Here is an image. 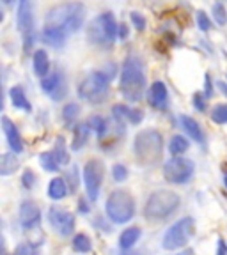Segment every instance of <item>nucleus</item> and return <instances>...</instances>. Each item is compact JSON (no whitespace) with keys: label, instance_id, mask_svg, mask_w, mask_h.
Masks as SVG:
<instances>
[{"label":"nucleus","instance_id":"11","mask_svg":"<svg viewBox=\"0 0 227 255\" xmlns=\"http://www.w3.org/2000/svg\"><path fill=\"white\" fill-rule=\"evenodd\" d=\"M48 220L60 236H69L75 229V216L66 209H60V207H50Z\"/></svg>","mask_w":227,"mask_h":255},{"label":"nucleus","instance_id":"35","mask_svg":"<svg viewBox=\"0 0 227 255\" xmlns=\"http://www.w3.org/2000/svg\"><path fill=\"white\" fill-rule=\"evenodd\" d=\"M197 25L203 32H208L212 28V20H210V16L206 14L204 11H199L197 12Z\"/></svg>","mask_w":227,"mask_h":255},{"label":"nucleus","instance_id":"29","mask_svg":"<svg viewBox=\"0 0 227 255\" xmlns=\"http://www.w3.org/2000/svg\"><path fill=\"white\" fill-rule=\"evenodd\" d=\"M53 156L57 158L59 165H64V163H68V161H69V156H68V151H66V143H64L62 136H57V143H55Z\"/></svg>","mask_w":227,"mask_h":255},{"label":"nucleus","instance_id":"7","mask_svg":"<svg viewBox=\"0 0 227 255\" xmlns=\"http://www.w3.org/2000/svg\"><path fill=\"white\" fill-rule=\"evenodd\" d=\"M196 231V222L190 216H185L180 222H176L164 236V248L165 250H178L183 248L188 243V239L192 238Z\"/></svg>","mask_w":227,"mask_h":255},{"label":"nucleus","instance_id":"31","mask_svg":"<svg viewBox=\"0 0 227 255\" xmlns=\"http://www.w3.org/2000/svg\"><path fill=\"white\" fill-rule=\"evenodd\" d=\"M212 119L217 124H227V105H217L212 110Z\"/></svg>","mask_w":227,"mask_h":255},{"label":"nucleus","instance_id":"50","mask_svg":"<svg viewBox=\"0 0 227 255\" xmlns=\"http://www.w3.org/2000/svg\"><path fill=\"white\" fill-rule=\"evenodd\" d=\"M123 255H139V254H123Z\"/></svg>","mask_w":227,"mask_h":255},{"label":"nucleus","instance_id":"41","mask_svg":"<svg viewBox=\"0 0 227 255\" xmlns=\"http://www.w3.org/2000/svg\"><path fill=\"white\" fill-rule=\"evenodd\" d=\"M68 179H69V190H71V193H75L76 188H78V181H76V167H73V170L68 174Z\"/></svg>","mask_w":227,"mask_h":255},{"label":"nucleus","instance_id":"6","mask_svg":"<svg viewBox=\"0 0 227 255\" xmlns=\"http://www.w3.org/2000/svg\"><path fill=\"white\" fill-rule=\"evenodd\" d=\"M107 215L114 223H128L135 215V200L124 190H116L108 195Z\"/></svg>","mask_w":227,"mask_h":255},{"label":"nucleus","instance_id":"39","mask_svg":"<svg viewBox=\"0 0 227 255\" xmlns=\"http://www.w3.org/2000/svg\"><path fill=\"white\" fill-rule=\"evenodd\" d=\"M194 107H196L197 110H201V112L206 110V96H204V94H196V96H194Z\"/></svg>","mask_w":227,"mask_h":255},{"label":"nucleus","instance_id":"40","mask_svg":"<svg viewBox=\"0 0 227 255\" xmlns=\"http://www.w3.org/2000/svg\"><path fill=\"white\" fill-rule=\"evenodd\" d=\"M132 21L139 30H144V28H146V20H144V16H140L139 12H132Z\"/></svg>","mask_w":227,"mask_h":255},{"label":"nucleus","instance_id":"21","mask_svg":"<svg viewBox=\"0 0 227 255\" xmlns=\"http://www.w3.org/2000/svg\"><path fill=\"white\" fill-rule=\"evenodd\" d=\"M89 129L91 128L87 124H78V126L73 129V143H71V149L73 151H80V149L84 147L85 142H87V136H89Z\"/></svg>","mask_w":227,"mask_h":255},{"label":"nucleus","instance_id":"8","mask_svg":"<svg viewBox=\"0 0 227 255\" xmlns=\"http://www.w3.org/2000/svg\"><path fill=\"white\" fill-rule=\"evenodd\" d=\"M196 170L194 161L188 158H172L164 165V177L172 184H185Z\"/></svg>","mask_w":227,"mask_h":255},{"label":"nucleus","instance_id":"42","mask_svg":"<svg viewBox=\"0 0 227 255\" xmlns=\"http://www.w3.org/2000/svg\"><path fill=\"white\" fill-rule=\"evenodd\" d=\"M130 121H132L133 124H139L140 121H142V112H140V110H132V112H130Z\"/></svg>","mask_w":227,"mask_h":255},{"label":"nucleus","instance_id":"16","mask_svg":"<svg viewBox=\"0 0 227 255\" xmlns=\"http://www.w3.org/2000/svg\"><path fill=\"white\" fill-rule=\"evenodd\" d=\"M167 101H169V94L165 84L164 82H155L151 85V89H149V103L155 108L165 110L167 108Z\"/></svg>","mask_w":227,"mask_h":255},{"label":"nucleus","instance_id":"49","mask_svg":"<svg viewBox=\"0 0 227 255\" xmlns=\"http://www.w3.org/2000/svg\"><path fill=\"white\" fill-rule=\"evenodd\" d=\"M224 186L227 188V172H226V174H224Z\"/></svg>","mask_w":227,"mask_h":255},{"label":"nucleus","instance_id":"22","mask_svg":"<svg viewBox=\"0 0 227 255\" xmlns=\"http://www.w3.org/2000/svg\"><path fill=\"white\" fill-rule=\"evenodd\" d=\"M48 69H50V59L44 50H37L34 53V73L37 76H46Z\"/></svg>","mask_w":227,"mask_h":255},{"label":"nucleus","instance_id":"14","mask_svg":"<svg viewBox=\"0 0 227 255\" xmlns=\"http://www.w3.org/2000/svg\"><path fill=\"white\" fill-rule=\"evenodd\" d=\"M87 37H89V41H91L92 44H96V46H101V48H110L112 44H114V41L107 36V32H105L100 18L92 20V23L89 25Z\"/></svg>","mask_w":227,"mask_h":255},{"label":"nucleus","instance_id":"4","mask_svg":"<svg viewBox=\"0 0 227 255\" xmlns=\"http://www.w3.org/2000/svg\"><path fill=\"white\" fill-rule=\"evenodd\" d=\"M180 195L171 190L153 191L144 207V215L149 220H165L180 207Z\"/></svg>","mask_w":227,"mask_h":255},{"label":"nucleus","instance_id":"9","mask_svg":"<svg viewBox=\"0 0 227 255\" xmlns=\"http://www.w3.org/2000/svg\"><path fill=\"white\" fill-rule=\"evenodd\" d=\"M84 181H85V190H87V197L91 202H94L100 195L101 181H103V163L100 159H91L84 167Z\"/></svg>","mask_w":227,"mask_h":255},{"label":"nucleus","instance_id":"25","mask_svg":"<svg viewBox=\"0 0 227 255\" xmlns=\"http://www.w3.org/2000/svg\"><path fill=\"white\" fill-rule=\"evenodd\" d=\"M100 18V21H101V25H103V28H105V32H107V36L110 37L112 41L116 39V34H117V23H116V20H114V14L112 12H103L101 16H98Z\"/></svg>","mask_w":227,"mask_h":255},{"label":"nucleus","instance_id":"32","mask_svg":"<svg viewBox=\"0 0 227 255\" xmlns=\"http://www.w3.org/2000/svg\"><path fill=\"white\" fill-rule=\"evenodd\" d=\"M87 126L91 128L92 131L98 133V135H103V133L107 131V123H105V119L100 116H92L91 119L87 121Z\"/></svg>","mask_w":227,"mask_h":255},{"label":"nucleus","instance_id":"18","mask_svg":"<svg viewBox=\"0 0 227 255\" xmlns=\"http://www.w3.org/2000/svg\"><path fill=\"white\" fill-rule=\"evenodd\" d=\"M181 124H183L185 131L188 133V136H190V138H194L196 142H199V143H204L206 136H204L203 129H201V124L197 123L196 119H192V117H188V116H183V117H181Z\"/></svg>","mask_w":227,"mask_h":255},{"label":"nucleus","instance_id":"5","mask_svg":"<svg viewBox=\"0 0 227 255\" xmlns=\"http://www.w3.org/2000/svg\"><path fill=\"white\" fill-rule=\"evenodd\" d=\"M110 89V76L105 71H92L78 85V96L92 105L103 103Z\"/></svg>","mask_w":227,"mask_h":255},{"label":"nucleus","instance_id":"34","mask_svg":"<svg viewBox=\"0 0 227 255\" xmlns=\"http://www.w3.org/2000/svg\"><path fill=\"white\" fill-rule=\"evenodd\" d=\"M213 18H215V21L219 25L227 23V11H226V7H224V4L217 2V4L213 5Z\"/></svg>","mask_w":227,"mask_h":255},{"label":"nucleus","instance_id":"26","mask_svg":"<svg viewBox=\"0 0 227 255\" xmlns=\"http://www.w3.org/2000/svg\"><path fill=\"white\" fill-rule=\"evenodd\" d=\"M18 167H20V161L14 154L2 156V161H0V174L2 175H11L12 172H16Z\"/></svg>","mask_w":227,"mask_h":255},{"label":"nucleus","instance_id":"13","mask_svg":"<svg viewBox=\"0 0 227 255\" xmlns=\"http://www.w3.org/2000/svg\"><path fill=\"white\" fill-rule=\"evenodd\" d=\"M41 89H43L46 94H50L55 101H60L66 96V80H64V75L60 71H55L53 75L46 76L41 82Z\"/></svg>","mask_w":227,"mask_h":255},{"label":"nucleus","instance_id":"30","mask_svg":"<svg viewBox=\"0 0 227 255\" xmlns=\"http://www.w3.org/2000/svg\"><path fill=\"white\" fill-rule=\"evenodd\" d=\"M130 112H132V110H128V107H124V105H116V107L112 108L114 121H116L119 126H123V124L130 119Z\"/></svg>","mask_w":227,"mask_h":255},{"label":"nucleus","instance_id":"28","mask_svg":"<svg viewBox=\"0 0 227 255\" xmlns=\"http://www.w3.org/2000/svg\"><path fill=\"white\" fill-rule=\"evenodd\" d=\"M39 163H41V167L48 172L59 170V161H57V158L53 156V152H43V154H39Z\"/></svg>","mask_w":227,"mask_h":255},{"label":"nucleus","instance_id":"27","mask_svg":"<svg viewBox=\"0 0 227 255\" xmlns=\"http://www.w3.org/2000/svg\"><path fill=\"white\" fill-rule=\"evenodd\" d=\"M92 248V243L91 239H89V236L85 234H76L75 238H73V250L78 252V254H87V252H91Z\"/></svg>","mask_w":227,"mask_h":255},{"label":"nucleus","instance_id":"47","mask_svg":"<svg viewBox=\"0 0 227 255\" xmlns=\"http://www.w3.org/2000/svg\"><path fill=\"white\" fill-rule=\"evenodd\" d=\"M219 85H220V89H222L224 94H227V85L224 84V82H219Z\"/></svg>","mask_w":227,"mask_h":255},{"label":"nucleus","instance_id":"19","mask_svg":"<svg viewBox=\"0 0 227 255\" xmlns=\"http://www.w3.org/2000/svg\"><path fill=\"white\" fill-rule=\"evenodd\" d=\"M9 96H11V103L14 108H20V110H25V112H30L32 107L28 103L27 96H25V91L20 87V85H14V87L9 91Z\"/></svg>","mask_w":227,"mask_h":255},{"label":"nucleus","instance_id":"10","mask_svg":"<svg viewBox=\"0 0 227 255\" xmlns=\"http://www.w3.org/2000/svg\"><path fill=\"white\" fill-rule=\"evenodd\" d=\"M16 23L20 28L21 36H23L25 50L32 46L34 43V12H32V2L21 0L18 5V16H16Z\"/></svg>","mask_w":227,"mask_h":255},{"label":"nucleus","instance_id":"48","mask_svg":"<svg viewBox=\"0 0 227 255\" xmlns=\"http://www.w3.org/2000/svg\"><path fill=\"white\" fill-rule=\"evenodd\" d=\"M176 255H192V250H187V252H181V254H176Z\"/></svg>","mask_w":227,"mask_h":255},{"label":"nucleus","instance_id":"33","mask_svg":"<svg viewBox=\"0 0 227 255\" xmlns=\"http://www.w3.org/2000/svg\"><path fill=\"white\" fill-rule=\"evenodd\" d=\"M78 114H80V107L76 103H68L62 108V119L68 124L73 123V121L78 117Z\"/></svg>","mask_w":227,"mask_h":255},{"label":"nucleus","instance_id":"45","mask_svg":"<svg viewBox=\"0 0 227 255\" xmlns=\"http://www.w3.org/2000/svg\"><path fill=\"white\" fill-rule=\"evenodd\" d=\"M119 36H121V39H126V36H128V28L124 27V25H121V27H119Z\"/></svg>","mask_w":227,"mask_h":255},{"label":"nucleus","instance_id":"17","mask_svg":"<svg viewBox=\"0 0 227 255\" xmlns=\"http://www.w3.org/2000/svg\"><path fill=\"white\" fill-rule=\"evenodd\" d=\"M66 34H68V32L62 30V28L46 25L43 30V39H44V43L50 44V46L62 48L64 43H66Z\"/></svg>","mask_w":227,"mask_h":255},{"label":"nucleus","instance_id":"2","mask_svg":"<svg viewBox=\"0 0 227 255\" xmlns=\"http://www.w3.org/2000/svg\"><path fill=\"white\" fill-rule=\"evenodd\" d=\"M85 9L82 4H62L53 7L46 16V25L59 27L66 32H78L84 25Z\"/></svg>","mask_w":227,"mask_h":255},{"label":"nucleus","instance_id":"15","mask_svg":"<svg viewBox=\"0 0 227 255\" xmlns=\"http://www.w3.org/2000/svg\"><path fill=\"white\" fill-rule=\"evenodd\" d=\"M2 129H4V135L9 142V147L14 152H21L23 151V140H21V135L18 131L16 124L12 123L7 117H2Z\"/></svg>","mask_w":227,"mask_h":255},{"label":"nucleus","instance_id":"12","mask_svg":"<svg viewBox=\"0 0 227 255\" xmlns=\"http://www.w3.org/2000/svg\"><path fill=\"white\" fill-rule=\"evenodd\" d=\"M20 222L25 231H36L41 223V211L39 206L32 200H25L20 206Z\"/></svg>","mask_w":227,"mask_h":255},{"label":"nucleus","instance_id":"23","mask_svg":"<svg viewBox=\"0 0 227 255\" xmlns=\"http://www.w3.org/2000/svg\"><path fill=\"white\" fill-rule=\"evenodd\" d=\"M66 193H68V186H66V181H64L62 177H55V179L50 183V186H48V195L53 200L64 199Z\"/></svg>","mask_w":227,"mask_h":255},{"label":"nucleus","instance_id":"46","mask_svg":"<svg viewBox=\"0 0 227 255\" xmlns=\"http://www.w3.org/2000/svg\"><path fill=\"white\" fill-rule=\"evenodd\" d=\"M80 209H82V211H84V213H87V211H89L87 204H84V200H82V202H80Z\"/></svg>","mask_w":227,"mask_h":255},{"label":"nucleus","instance_id":"37","mask_svg":"<svg viewBox=\"0 0 227 255\" xmlns=\"http://www.w3.org/2000/svg\"><path fill=\"white\" fill-rule=\"evenodd\" d=\"M14 255H39V252L36 250V247H32L28 243V245H20V247L16 248Z\"/></svg>","mask_w":227,"mask_h":255},{"label":"nucleus","instance_id":"38","mask_svg":"<svg viewBox=\"0 0 227 255\" xmlns=\"http://www.w3.org/2000/svg\"><path fill=\"white\" fill-rule=\"evenodd\" d=\"M21 183H23L25 188H32V186H34V183H36V175H34V172H32V170L25 172L23 177H21Z\"/></svg>","mask_w":227,"mask_h":255},{"label":"nucleus","instance_id":"36","mask_svg":"<svg viewBox=\"0 0 227 255\" xmlns=\"http://www.w3.org/2000/svg\"><path fill=\"white\" fill-rule=\"evenodd\" d=\"M112 175H114V179L116 181H124L128 177V170L124 165H114L112 168Z\"/></svg>","mask_w":227,"mask_h":255},{"label":"nucleus","instance_id":"24","mask_svg":"<svg viewBox=\"0 0 227 255\" xmlns=\"http://www.w3.org/2000/svg\"><path fill=\"white\" fill-rule=\"evenodd\" d=\"M188 147H190V143L181 135H174L171 138V142H169V151H171V154L176 156V158L180 154H183L185 151H188Z\"/></svg>","mask_w":227,"mask_h":255},{"label":"nucleus","instance_id":"43","mask_svg":"<svg viewBox=\"0 0 227 255\" xmlns=\"http://www.w3.org/2000/svg\"><path fill=\"white\" fill-rule=\"evenodd\" d=\"M213 94V89H212V78H210V75H206V91H204V96L206 98H210V96Z\"/></svg>","mask_w":227,"mask_h":255},{"label":"nucleus","instance_id":"1","mask_svg":"<svg viewBox=\"0 0 227 255\" xmlns=\"http://www.w3.org/2000/svg\"><path fill=\"white\" fill-rule=\"evenodd\" d=\"M119 87L124 100L132 101V103L142 100V94L146 91V75H144V66L139 57L130 55L124 60Z\"/></svg>","mask_w":227,"mask_h":255},{"label":"nucleus","instance_id":"20","mask_svg":"<svg viewBox=\"0 0 227 255\" xmlns=\"http://www.w3.org/2000/svg\"><path fill=\"white\" fill-rule=\"evenodd\" d=\"M140 234H142V231H140L139 227H128L119 238L121 248H123V250H130V248L140 239Z\"/></svg>","mask_w":227,"mask_h":255},{"label":"nucleus","instance_id":"44","mask_svg":"<svg viewBox=\"0 0 227 255\" xmlns=\"http://www.w3.org/2000/svg\"><path fill=\"white\" fill-rule=\"evenodd\" d=\"M217 255H227V245L224 239L219 241V252H217Z\"/></svg>","mask_w":227,"mask_h":255},{"label":"nucleus","instance_id":"3","mask_svg":"<svg viewBox=\"0 0 227 255\" xmlns=\"http://www.w3.org/2000/svg\"><path fill=\"white\" fill-rule=\"evenodd\" d=\"M162 135L156 129H144L135 136V156L142 165H155L162 158Z\"/></svg>","mask_w":227,"mask_h":255}]
</instances>
